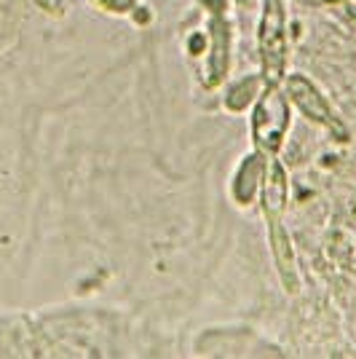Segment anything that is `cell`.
Masks as SVG:
<instances>
[{"label":"cell","mask_w":356,"mask_h":359,"mask_svg":"<svg viewBox=\"0 0 356 359\" xmlns=\"http://www.w3.org/2000/svg\"><path fill=\"white\" fill-rule=\"evenodd\" d=\"M233 8H236L238 25L247 30V27H249V22L260 14V0H233Z\"/></svg>","instance_id":"30bf717a"},{"label":"cell","mask_w":356,"mask_h":359,"mask_svg":"<svg viewBox=\"0 0 356 359\" xmlns=\"http://www.w3.org/2000/svg\"><path fill=\"white\" fill-rule=\"evenodd\" d=\"M260 210L266 223L284 220L287 207H289V177L279 158H268L266 175H263V188H260Z\"/></svg>","instance_id":"52a82bcc"},{"label":"cell","mask_w":356,"mask_h":359,"mask_svg":"<svg viewBox=\"0 0 356 359\" xmlns=\"http://www.w3.org/2000/svg\"><path fill=\"white\" fill-rule=\"evenodd\" d=\"M313 3H319V6H343L345 0H313Z\"/></svg>","instance_id":"4fadbf2b"},{"label":"cell","mask_w":356,"mask_h":359,"mask_svg":"<svg viewBox=\"0 0 356 359\" xmlns=\"http://www.w3.org/2000/svg\"><path fill=\"white\" fill-rule=\"evenodd\" d=\"M254 35H257V60L263 81L282 86V81L289 73V32H287L284 0H260Z\"/></svg>","instance_id":"7a4b0ae2"},{"label":"cell","mask_w":356,"mask_h":359,"mask_svg":"<svg viewBox=\"0 0 356 359\" xmlns=\"http://www.w3.org/2000/svg\"><path fill=\"white\" fill-rule=\"evenodd\" d=\"M89 6L104 16H132L139 8V0H89Z\"/></svg>","instance_id":"9c48e42d"},{"label":"cell","mask_w":356,"mask_h":359,"mask_svg":"<svg viewBox=\"0 0 356 359\" xmlns=\"http://www.w3.org/2000/svg\"><path fill=\"white\" fill-rule=\"evenodd\" d=\"M268 228V247H271V257H273V266L279 273V282H282L284 292L287 295H295L300 292V271H297V255L292 247V239L284 228V220H273L266 223Z\"/></svg>","instance_id":"5b68a950"},{"label":"cell","mask_w":356,"mask_h":359,"mask_svg":"<svg viewBox=\"0 0 356 359\" xmlns=\"http://www.w3.org/2000/svg\"><path fill=\"white\" fill-rule=\"evenodd\" d=\"M266 156H260L257 150H249L241 161H238L233 180H231V201L238 210H249L254 201L260 198L263 188V175H266Z\"/></svg>","instance_id":"8992f818"},{"label":"cell","mask_w":356,"mask_h":359,"mask_svg":"<svg viewBox=\"0 0 356 359\" xmlns=\"http://www.w3.org/2000/svg\"><path fill=\"white\" fill-rule=\"evenodd\" d=\"M282 89L289 100L292 110H297L303 118L329 132L338 140H348V126L343 123V118L335 113V107L329 105L327 94L316 83H313L308 75L303 73H287V78L282 81Z\"/></svg>","instance_id":"277c9868"},{"label":"cell","mask_w":356,"mask_h":359,"mask_svg":"<svg viewBox=\"0 0 356 359\" xmlns=\"http://www.w3.org/2000/svg\"><path fill=\"white\" fill-rule=\"evenodd\" d=\"M207 46L198 57V86L204 91H217L225 86L233 67V25L228 14L207 16Z\"/></svg>","instance_id":"3957f363"},{"label":"cell","mask_w":356,"mask_h":359,"mask_svg":"<svg viewBox=\"0 0 356 359\" xmlns=\"http://www.w3.org/2000/svg\"><path fill=\"white\" fill-rule=\"evenodd\" d=\"M263 86H266V81H263L260 73H249V75L236 78V81L228 83L223 91V110L231 113V116L247 113V110L254 105V100H257V94L263 91Z\"/></svg>","instance_id":"ba28073f"},{"label":"cell","mask_w":356,"mask_h":359,"mask_svg":"<svg viewBox=\"0 0 356 359\" xmlns=\"http://www.w3.org/2000/svg\"><path fill=\"white\" fill-rule=\"evenodd\" d=\"M292 126V105L282 86L266 83L249 107V140L252 150L266 158H279Z\"/></svg>","instance_id":"6da1fadb"},{"label":"cell","mask_w":356,"mask_h":359,"mask_svg":"<svg viewBox=\"0 0 356 359\" xmlns=\"http://www.w3.org/2000/svg\"><path fill=\"white\" fill-rule=\"evenodd\" d=\"M196 3L204 8L207 16H214V14H228V3L231 0H196Z\"/></svg>","instance_id":"8fae6325"},{"label":"cell","mask_w":356,"mask_h":359,"mask_svg":"<svg viewBox=\"0 0 356 359\" xmlns=\"http://www.w3.org/2000/svg\"><path fill=\"white\" fill-rule=\"evenodd\" d=\"M343 8H345V14L351 16V22L356 25V0H345V3H343Z\"/></svg>","instance_id":"7c38bea8"}]
</instances>
